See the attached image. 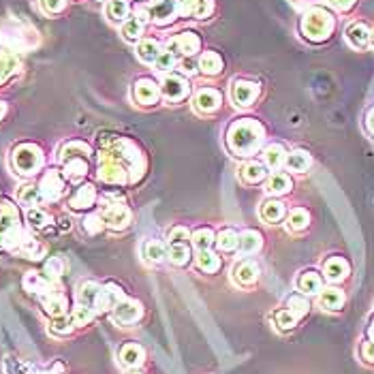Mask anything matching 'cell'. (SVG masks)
Returning <instances> with one entry per match:
<instances>
[{
  "mask_svg": "<svg viewBox=\"0 0 374 374\" xmlns=\"http://www.w3.org/2000/svg\"><path fill=\"white\" fill-rule=\"evenodd\" d=\"M99 144V180L112 186H122L141 177V173H144L141 171L144 167H139L141 150L137 148L135 141L118 135H101Z\"/></svg>",
  "mask_w": 374,
  "mask_h": 374,
  "instance_id": "cell-1",
  "label": "cell"
},
{
  "mask_svg": "<svg viewBox=\"0 0 374 374\" xmlns=\"http://www.w3.org/2000/svg\"><path fill=\"white\" fill-rule=\"evenodd\" d=\"M265 139V129L255 118L234 120L227 129V148L236 156H253Z\"/></svg>",
  "mask_w": 374,
  "mask_h": 374,
  "instance_id": "cell-2",
  "label": "cell"
},
{
  "mask_svg": "<svg viewBox=\"0 0 374 374\" xmlns=\"http://www.w3.org/2000/svg\"><path fill=\"white\" fill-rule=\"evenodd\" d=\"M28 240V231L20 223V210L11 201L3 199L0 201V246L17 253Z\"/></svg>",
  "mask_w": 374,
  "mask_h": 374,
  "instance_id": "cell-3",
  "label": "cell"
},
{
  "mask_svg": "<svg viewBox=\"0 0 374 374\" xmlns=\"http://www.w3.org/2000/svg\"><path fill=\"white\" fill-rule=\"evenodd\" d=\"M334 28H336V17L323 7L308 9L299 20V34L310 43L327 41L332 37Z\"/></svg>",
  "mask_w": 374,
  "mask_h": 374,
  "instance_id": "cell-4",
  "label": "cell"
},
{
  "mask_svg": "<svg viewBox=\"0 0 374 374\" xmlns=\"http://www.w3.org/2000/svg\"><path fill=\"white\" fill-rule=\"evenodd\" d=\"M99 214L103 216L105 225L110 229H127L129 223H131V210L124 203V197L122 192H116V190H105L101 195V205H99Z\"/></svg>",
  "mask_w": 374,
  "mask_h": 374,
  "instance_id": "cell-5",
  "label": "cell"
},
{
  "mask_svg": "<svg viewBox=\"0 0 374 374\" xmlns=\"http://www.w3.org/2000/svg\"><path fill=\"white\" fill-rule=\"evenodd\" d=\"M11 165L15 169V173L32 177L37 175L43 165H45V154L37 144H30V141H24V144H17L11 152Z\"/></svg>",
  "mask_w": 374,
  "mask_h": 374,
  "instance_id": "cell-6",
  "label": "cell"
},
{
  "mask_svg": "<svg viewBox=\"0 0 374 374\" xmlns=\"http://www.w3.org/2000/svg\"><path fill=\"white\" fill-rule=\"evenodd\" d=\"M167 51H171L173 56L180 60V58H192L195 53L201 51V37L197 32H180L175 37L165 41Z\"/></svg>",
  "mask_w": 374,
  "mask_h": 374,
  "instance_id": "cell-7",
  "label": "cell"
},
{
  "mask_svg": "<svg viewBox=\"0 0 374 374\" xmlns=\"http://www.w3.org/2000/svg\"><path fill=\"white\" fill-rule=\"evenodd\" d=\"M39 188L43 192L45 201L53 203L66 192V177L60 169H47L39 180Z\"/></svg>",
  "mask_w": 374,
  "mask_h": 374,
  "instance_id": "cell-8",
  "label": "cell"
},
{
  "mask_svg": "<svg viewBox=\"0 0 374 374\" xmlns=\"http://www.w3.org/2000/svg\"><path fill=\"white\" fill-rule=\"evenodd\" d=\"M146 11H148V20L154 26H169L171 22H175V17L180 15V11H177V0H152L146 7Z\"/></svg>",
  "mask_w": 374,
  "mask_h": 374,
  "instance_id": "cell-9",
  "label": "cell"
},
{
  "mask_svg": "<svg viewBox=\"0 0 374 374\" xmlns=\"http://www.w3.org/2000/svg\"><path fill=\"white\" fill-rule=\"evenodd\" d=\"M99 201V192H97V186L90 184V182H82L73 188L68 197V208L73 212H88L92 210Z\"/></svg>",
  "mask_w": 374,
  "mask_h": 374,
  "instance_id": "cell-10",
  "label": "cell"
},
{
  "mask_svg": "<svg viewBox=\"0 0 374 374\" xmlns=\"http://www.w3.org/2000/svg\"><path fill=\"white\" fill-rule=\"evenodd\" d=\"M160 95L173 103L184 101L190 95L188 79L180 73H167L163 79H160Z\"/></svg>",
  "mask_w": 374,
  "mask_h": 374,
  "instance_id": "cell-11",
  "label": "cell"
},
{
  "mask_svg": "<svg viewBox=\"0 0 374 374\" xmlns=\"http://www.w3.org/2000/svg\"><path fill=\"white\" fill-rule=\"evenodd\" d=\"M62 173L66 177V182L71 184H82L84 177L88 175V169H90V156H68L62 158Z\"/></svg>",
  "mask_w": 374,
  "mask_h": 374,
  "instance_id": "cell-12",
  "label": "cell"
},
{
  "mask_svg": "<svg viewBox=\"0 0 374 374\" xmlns=\"http://www.w3.org/2000/svg\"><path fill=\"white\" fill-rule=\"evenodd\" d=\"M133 99L139 105H156L160 101V86L150 77H139L133 84Z\"/></svg>",
  "mask_w": 374,
  "mask_h": 374,
  "instance_id": "cell-13",
  "label": "cell"
},
{
  "mask_svg": "<svg viewBox=\"0 0 374 374\" xmlns=\"http://www.w3.org/2000/svg\"><path fill=\"white\" fill-rule=\"evenodd\" d=\"M259 92H261L259 84L248 82V79H238V82H234V88H231V99H234L236 105H240V107H248L255 103Z\"/></svg>",
  "mask_w": 374,
  "mask_h": 374,
  "instance_id": "cell-14",
  "label": "cell"
},
{
  "mask_svg": "<svg viewBox=\"0 0 374 374\" xmlns=\"http://www.w3.org/2000/svg\"><path fill=\"white\" fill-rule=\"evenodd\" d=\"M177 11L182 17L205 20L214 11V0H177Z\"/></svg>",
  "mask_w": 374,
  "mask_h": 374,
  "instance_id": "cell-15",
  "label": "cell"
},
{
  "mask_svg": "<svg viewBox=\"0 0 374 374\" xmlns=\"http://www.w3.org/2000/svg\"><path fill=\"white\" fill-rule=\"evenodd\" d=\"M112 312H114L116 323L131 325V323H137V321L141 319V314H144V308H141V304H139V301H135V299H122Z\"/></svg>",
  "mask_w": 374,
  "mask_h": 374,
  "instance_id": "cell-16",
  "label": "cell"
},
{
  "mask_svg": "<svg viewBox=\"0 0 374 374\" xmlns=\"http://www.w3.org/2000/svg\"><path fill=\"white\" fill-rule=\"evenodd\" d=\"M223 103V95L216 88H201V90L195 95V110L201 114H212L216 112Z\"/></svg>",
  "mask_w": 374,
  "mask_h": 374,
  "instance_id": "cell-17",
  "label": "cell"
},
{
  "mask_svg": "<svg viewBox=\"0 0 374 374\" xmlns=\"http://www.w3.org/2000/svg\"><path fill=\"white\" fill-rule=\"evenodd\" d=\"M20 68V60H17L15 51L9 45L0 43V86L7 84Z\"/></svg>",
  "mask_w": 374,
  "mask_h": 374,
  "instance_id": "cell-18",
  "label": "cell"
},
{
  "mask_svg": "<svg viewBox=\"0 0 374 374\" xmlns=\"http://www.w3.org/2000/svg\"><path fill=\"white\" fill-rule=\"evenodd\" d=\"M259 274H261L259 265L251 259H244L234 267V280H236V284H240V287L255 284L259 280Z\"/></svg>",
  "mask_w": 374,
  "mask_h": 374,
  "instance_id": "cell-19",
  "label": "cell"
},
{
  "mask_svg": "<svg viewBox=\"0 0 374 374\" xmlns=\"http://www.w3.org/2000/svg\"><path fill=\"white\" fill-rule=\"evenodd\" d=\"M349 272H351V265L342 257H329L323 263V276L329 282H340V280H345L349 276Z\"/></svg>",
  "mask_w": 374,
  "mask_h": 374,
  "instance_id": "cell-20",
  "label": "cell"
},
{
  "mask_svg": "<svg viewBox=\"0 0 374 374\" xmlns=\"http://www.w3.org/2000/svg\"><path fill=\"white\" fill-rule=\"evenodd\" d=\"M101 291H103V284L99 282H84L79 287V293H77V304L79 306H86L97 312L99 308V297H101Z\"/></svg>",
  "mask_w": 374,
  "mask_h": 374,
  "instance_id": "cell-21",
  "label": "cell"
},
{
  "mask_svg": "<svg viewBox=\"0 0 374 374\" xmlns=\"http://www.w3.org/2000/svg\"><path fill=\"white\" fill-rule=\"evenodd\" d=\"M118 358H120V364H122V366H127V368H137V366L144 364V360H146V351H144V347L137 345V342H129V345L120 347Z\"/></svg>",
  "mask_w": 374,
  "mask_h": 374,
  "instance_id": "cell-22",
  "label": "cell"
},
{
  "mask_svg": "<svg viewBox=\"0 0 374 374\" xmlns=\"http://www.w3.org/2000/svg\"><path fill=\"white\" fill-rule=\"evenodd\" d=\"M297 289H299V293H304V295H316V293L323 291V276H321L319 272H314V270L299 274Z\"/></svg>",
  "mask_w": 374,
  "mask_h": 374,
  "instance_id": "cell-23",
  "label": "cell"
},
{
  "mask_svg": "<svg viewBox=\"0 0 374 374\" xmlns=\"http://www.w3.org/2000/svg\"><path fill=\"white\" fill-rule=\"evenodd\" d=\"M345 301H347V295L342 293V289H338V287H325L323 291L319 293V304L321 308H325V310H340L345 306Z\"/></svg>",
  "mask_w": 374,
  "mask_h": 374,
  "instance_id": "cell-24",
  "label": "cell"
},
{
  "mask_svg": "<svg viewBox=\"0 0 374 374\" xmlns=\"http://www.w3.org/2000/svg\"><path fill=\"white\" fill-rule=\"evenodd\" d=\"M41 304H43L45 312L51 314L53 319L66 314V297L58 291H49V293L41 295Z\"/></svg>",
  "mask_w": 374,
  "mask_h": 374,
  "instance_id": "cell-25",
  "label": "cell"
},
{
  "mask_svg": "<svg viewBox=\"0 0 374 374\" xmlns=\"http://www.w3.org/2000/svg\"><path fill=\"white\" fill-rule=\"evenodd\" d=\"M261 244H263V238H261L259 231H255V229H244L242 234H240V238H238V251L242 255H253V253L259 251Z\"/></svg>",
  "mask_w": 374,
  "mask_h": 374,
  "instance_id": "cell-26",
  "label": "cell"
},
{
  "mask_svg": "<svg viewBox=\"0 0 374 374\" xmlns=\"http://www.w3.org/2000/svg\"><path fill=\"white\" fill-rule=\"evenodd\" d=\"M287 150H284L282 144H272V146H267L265 152H263V165L267 169H272V171H278L282 165H284V160H287Z\"/></svg>",
  "mask_w": 374,
  "mask_h": 374,
  "instance_id": "cell-27",
  "label": "cell"
},
{
  "mask_svg": "<svg viewBox=\"0 0 374 374\" xmlns=\"http://www.w3.org/2000/svg\"><path fill=\"white\" fill-rule=\"evenodd\" d=\"M195 263H197V267L203 272V274H216L221 270V257L212 251V248H208V251H197V255H195Z\"/></svg>",
  "mask_w": 374,
  "mask_h": 374,
  "instance_id": "cell-28",
  "label": "cell"
},
{
  "mask_svg": "<svg viewBox=\"0 0 374 374\" xmlns=\"http://www.w3.org/2000/svg\"><path fill=\"white\" fill-rule=\"evenodd\" d=\"M293 188V180L289 173L282 171H274L267 180V192L274 195V197H280V195H287Z\"/></svg>",
  "mask_w": 374,
  "mask_h": 374,
  "instance_id": "cell-29",
  "label": "cell"
},
{
  "mask_svg": "<svg viewBox=\"0 0 374 374\" xmlns=\"http://www.w3.org/2000/svg\"><path fill=\"white\" fill-rule=\"evenodd\" d=\"M225 62L221 58V53L216 51H203L201 53V58H199V71L203 75L208 77H214V75H219L221 71H223Z\"/></svg>",
  "mask_w": 374,
  "mask_h": 374,
  "instance_id": "cell-30",
  "label": "cell"
},
{
  "mask_svg": "<svg viewBox=\"0 0 374 374\" xmlns=\"http://www.w3.org/2000/svg\"><path fill=\"white\" fill-rule=\"evenodd\" d=\"M144 34H146V22L137 13L122 24V37L127 41H141Z\"/></svg>",
  "mask_w": 374,
  "mask_h": 374,
  "instance_id": "cell-31",
  "label": "cell"
},
{
  "mask_svg": "<svg viewBox=\"0 0 374 374\" xmlns=\"http://www.w3.org/2000/svg\"><path fill=\"white\" fill-rule=\"evenodd\" d=\"M17 199H20L22 205L26 208H39L41 203H45V197L39 188V184H24L17 192Z\"/></svg>",
  "mask_w": 374,
  "mask_h": 374,
  "instance_id": "cell-32",
  "label": "cell"
},
{
  "mask_svg": "<svg viewBox=\"0 0 374 374\" xmlns=\"http://www.w3.org/2000/svg\"><path fill=\"white\" fill-rule=\"evenodd\" d=\"M284 216H287V208H284V203L278 201V199H270V201H265V203L261 205V219H263L265 223L276 225V223H280Z\"/></svg>",
  "mask_w": 374,
  "mask_h": 374,
  "instance_id": "cell-33",
  "label": "cell"
},
{
  "mask_svg": "<svg viewBox=\"0 0 374 374\" xmlns=\"http://www.w3.org/2000/svg\"><path fill=\"white\" fill-rule=\"evenodd\" d=\"M347 39L353 47H358V49H364L370 39H372V30L364 24V22H358V24H353L349 30H347Z\"/></svg>",
  "mask_w": 374,
  "mask_h": 374,
  "instance_id": "cell-34",
  "label": "cell"
},
{
  "mask_svg": "<svg viewBox=\"0 0 374 374\" xmlns=\"http://www.w3.org/2000/svg\"><path fill=\"white\" fill-rule=\"evenodd\" d=\"M310 165H312V158L304 150H293V152H289L287 154V160H284V167H287L289 171H293V173H304Z\"/></svg>",
  "mask_w": 374,
  "mask_h": 374,
  "instance_id": "cell-35",
  "label": "cell"
},
{
  "mask_svg": "<svg viewBox=\"0 0 374 374\" xmlns=\"http://www.w3.org/2000/svg\"><path fill=\"white\" fill-rule=\"evenodd\" d=\"M160 53H163L160 51V43L154 39H141L137 45V56L141 62H146V64H154Z\"/></svg>",
  "mask_w": 374,
  "mask_h": 374,
  "instance_id": "cell-36",
  "label": "cell"
},
{
  "mask_svg": "<svg viewBox=\"0 0 374 374\" xmlns=\"http://www.w3.org/2000/svg\"><path fill=\"white\" fill-rule=\"evenodd\" d=\"M105 13L112 22H127L131 17V5L129 0H110L105 7Z\"/></svg>",
  "mask_w": 374,
  "mask_h": 374,
  "instance_id": "cell-37",
  "label": "cell"
},
{
  "mask_svg": "<svg viewBox=\"0 0 374 374\" xmlns=\"http://www.w3.org/2000/svg\"><path fill=\"white\" fill-rule=\"evenodd\" d=\"M240 177L244 182L248 184H259L263 182L267 177V167L263 163H257V160H253V163H246L242 169H240Z\"/></svg>",
  "mask_w": 374,
  "mask_h": 374,
  "instance_id": "cell-38",
  "label": "cell"
},
{
  "mask_svg": "<svg viewBox=\"0 0 374 374\" xmlns=\"http://www.w3.org/2000/svg\"><path fill=\"white\" fill-rule=\"evenodd\" d=\"M24 287H26V291L39 293V295H45V293L53 291L51 289V280L45 278L43 274H34V272H30V274L24 276Z\"/></svg>",
  "mask_w": 374,
  "mask_h": 374,
  "instance_id": "cell-39",
  "label": "cell"
},
{
  "mask_svg": "<svg viewBox=\"0 0 374 374\" xmlns=\"http://www.w3.org/2000/svg\"><path fill=\"white\" fill-rule=\"evenodd\" d=\"M26 223H28L32 229L41 231V229L49 227V225L53 223V219H51V214H49L47 210H43V208L39 205V208H28V210H26Z\"/></svg>",
  "mask_w": 374,
  "mask_h": 374,
  "instance_id": "cell-40",
  "label": "cell"
},
{
  "mask_svg": "<svg viewBox=\"0 0 374 374\" xmlns=\"http://www.w3.org/2000/svg\"><path fill=\"white\" fill-rule=\"evenodd\" d=\"M190 244H192L195 251H208V248L216 244V236H214V231L210 227H201L197 231H192Z\"/></svg>",
  "mask_w": 374,
  "mask_h": 374,
  "instance_id": "cell-41",
  "label": "cell"
},
{
  "mask_svg": "<svg viewBox=\"0 0 374 374\" xmlns=\"http://www.w3.org/2000/svg\"><path fill=\"white\" fill-rule=\"evenodd\" d=\"M272 321H274V325H276L278 329L289 332V329H293V327L297 325L299 316H297L293 310H289L287 306H284V308H280V310H276V312L272 314Z\"/></svg>",
  "mask_w": 374,
  "mask_h": 374,
  "instance_id": "cell-42",
  "label": "cell"
},
{
  "mask_svg": "<svg viewBox=\"0 0 374 374\" xmlns=\"http://www.w3.org/2000/svg\"><path fill=\"white\" fill-rule=\"evenodd\" d=\"M310 225V214L304 208H295L287 216V229L289 231H304Z\"/></svg>",
  "mask_w": 374,
  "mask_h": 374,
  "instance_id": "cell-43",
  "label": "cell"
},
{
  "mask_svg": "<svg viewBox=\"0 0 374 374\" xmlns=\"http://www.w3.org/2000/svg\"><path fill=\"white\" fill-rule=\"evenodd\" d=\"M167 257H169V261L173 265L184 267V265L190 263V248H188V244H169Z\"/></svg>",
  "mask_w": 374,
  "mask_h": 374,
  "instance_id": "cell-44",
  "label": "cell"
},
{
  "mask_svg": "<svg viewBox=\"0 0 374 374\" xmlns=\"http://www.w3.org/2000/svg\"><path fill=\"white\" fill-rule=\"evenodd\" d=\"M238 238L240 234L236 229H223L221 234L216 236V248L221 253H231L238 248Z\"/></svg>",
  "mask_w": 374,
  "mask_h": 374,
  "instance_id": "cell-45",
  "label": "cell"
},
{
  "mask_svg": "<svg viewBox=\"0 0 374 374\" xmlns=\"http://www.w3.org/2000/svg\"><path fill=\"white\" fill-rule=\"evenodd\" d=\"M287 308L293 310V312L301 319L304 314H308V310H310V301H308V297H306L304 293H291V295L287 297Z\"/></svg>",
  "mask_w": 374,
  "mask_h": 374,
  "instance_id": "cell-46",
  "label": "cell"
},
{
  "mask_svg": "<svg viewBox=\"0 0 374 374\" xmlns=\"http://www.w3.org/2000/svg\"><path fill=\"white\" fill-rule=\"evenodd\" d=\"M107 225H105V221H103V216L99 212H90L88 216L82 221V229L86 231L88 236H97V234H101V231L105 229Z\"/></svg>",
  "mask_w": 374,
  "mask_h": 374,
  "instance_id": "cell-47",
  "label": "cell"
},
{
  "mask_svg": "<svg viewBox=\"0 0 374 374\" xmlns=\"http://www.w3.org/2000/svg\"><path fill=\"white\" fill-rule=\"evenodd\" d=\"M144 257L148 261H152V263H160V261H165V257H167V248L160 242H156V240H150L144 246Z\"/></svg>",
  "mask_w": 374,
  "mask_h": 374,
  "instance_id": "cell-48",
  "label": "cell"
},
{
  "mask_svg": "<svg viewBox=\"0 0 374 374\" xmlns=\"http://www.w3.org/2000/svg\"><path fill=\"white\" fill-rule=\"evenodd\" d=\"M64 259L62 257H51L47 263H45V272H43V276L45 278H49V280H58L62 274H64Z\"/></svg>",
  "mask_w": 374,
  "mask_h": 374,
  "instance_id": "cell-49",
  "label": "cell"
},
{
  "mask_svg": "<svg viewBox=\"0 0 374 374\" xmlns=\"http://www.w3.org/2000/svg\"><path fill=\"white\" fill-rule=\"evenodd\" d=\"M95 310H90V308H86V306H75V310L71 312V319H73V323H75V327H82V325H88L90 321L95 319Z\"/></svg>",
  "mask_w": 374,
  "mask_h": 374,
  "instance_id": "cell-50",
  "label": "cell"
},
{
  "mask_svg": "<svg viewBox=\"0 0 374 374\" xmlns=\"http://www.w3.org/2000/svg\"><path fill=\"white\" fill-rule=\"evenodd\" d=\"M190 231L186 229V227H182V225H177V227H173L171 231H169V236H167V240H169V244H190Z\"/></svg>",
  "mask_w": 374,
  "mask_h": 374,
  "instance_id": "cell-51",
  "label": "cell"
},
{
  "mask_svg": "<svg viewBox=\"0 0 374 374\" xmlns=\"http://www.w3.org/2000/svg\"><path fill=\"white\" fill-rule=\"evenodd\" d=\"M73 327H75V323H73V319H71V314H62V316L53 319L51 332L53 334H68Z\"/></svg>",
  "mask_w": 374,
  "mask_h": 374,
  "instance_id": "cell-52",
  "label": "cell"
},
{
  "mask_svg": "<svg viewBox=\"0 0 374 374\" xmlns=\"http://www.w3.org/2000/svg\"><path fill=\"white\" fill-rule=\"evenodd\" d=\"M175 64H177V58L173 56L171 51L165 49V51L158 56V60L154 62V68H158V71H169V68H173Z\"/></svg>",
  "mask_w": 374,
  "mask_h": 374,
  "instance_id": "cell-53",
  "label": "cell"
},
{
  "mask_svg": "<svg viewBox=\"0 0 374 374\" xmlns=\"http://www.w3.org/2000/svg\"><path fill=\"white\" fill-rule=\"evenodd\" d=\"M41 9L47 15H58L66 9V0H41Z\"/></svg>",
  "mask_w": 374,
  "mask_h": 374,
  "instance_id": "cell-54",
  "label": "cell"
},
{
  "mask_svg": "<svg viewBox=\"0 0 374 374\" xmlns=\"http://www.w3.org/2000/svg\"><path fill=\"white\" fill-rule=\"evenodd\" d=\"M177 68H180V75H197L199 73V64H195L190 58H180L175 64Z\"/></svg>",
  "mask_w": 374,
  "mask_h": 374,
  "instance_id": "cell-55",
  "label": "cell"
},
{
  "mask_svg": "<svg viewBox=\"0 0 374 374\" xmlns=\"http://www.w3.org/2000/svg\"><path fill=\"white\" fill-rule=\"evenodd\" d=\"M362 358H364V362L374 364V340H370V338L362 345Z\"/></svg>",
  "mask_w": 374,
  "mask_h": 374,
  "instance_id": "cell-56",
  "label": "cell"
},
{
  "mask_svg": "<svg viewBox=\"0 0 374 374\" xmlns=\"http://www.w3.org/2000/svg\"><path fill=\"white\" fill-rule=\"evenodd\" d=\"M329 3H332L338 11H349V9L355 5V0H329Z\"/></svg>",
  "mask_w": 374,
  "mask_h": 374,
  "instance_id": "cell-57",
  "label": "cell"
},
{
  "mask_svg": "<svg viewBox=\"0 0 374 374\" xmlns=\"http://www.w3.org/2000/svg\"><path fill=\"white\" fill-rule=\"evenodd\" d=\"M366 129H368V133L370 135H374V107L368 112V116H366Z\"/></svg>",
  "mask_w": 374,
  "mask_h": 374,
  "instance_id": "cell-58",
  "label": "cell"
},
{
  "mask_svg": "<svg viewBox=\"0 0 374 374\" xmlns=\"http://www.w3.org/2000/svg\"><path fill=\"white\" fill-rule=\"evenodd\" d=\"M5 116H7V103L0 101V120H3Z\"/></svg>",
  "mask_w": 374,
  "mask_h": 374,
  "instance_id": "cell-59",
  "label": "cell"
},
{
  "mask_svg": "<svg viewBox=\"0 0 374 374\" xmlns=\"http://www.w3.org/2000/svg\"><path fill=\"white\" fill-rule=\"evenodd\" d=\"M368 338H370V340H374V319L370 321V325H368Z\"/></svg>",
  "mask_w": 374,
  "mask_h": 374,
  "instance_id": "cell-60",
  "label": "cell"
},
{
  "mask_svg": "<svg viewBox=\"0 0 374 374\" xmlns=\"http://www.w3.org/2000/svg\"><path fill=\"white\" fill-rule=\"evenodd\" d=\"M370 45L374 47V32H372V39H370Z\"/></svg>",
  "mask_w": 374,
  "mask_h": 374,
  "instance_id": "cell-61",
  "label": "cell"
},
{
  "mask_svg": "<svg viewBox=\"0 0 374 374\" xmlns=\"http://www.w3.org/2000/svg\"><path fill=\"white\" fill-rule=\"evenodd\" d=\"M129 374H141V372H129Z\"/></svg>",
  "mask_w": 374,
  "mask_h": 374,
  "instance_id": "cell-62",
  "label": "cell"
},
{
  "mask_svg": "<svg viewBox=\"0 0 374 374\" xmlns=\"http://www.w3.org/2000/svg\"><path fill=\"white\" fill-rule=\"evenodd\" d=\"M99 3H101V0H99Z\"/></svg>",
  "mask_w": 374,
  "mask_h": 374,
  "instance_id": "cell-63",
  "label": "cell"
}]
</instances>
